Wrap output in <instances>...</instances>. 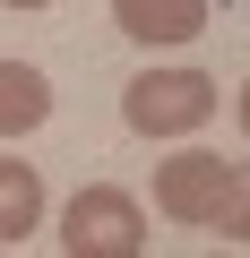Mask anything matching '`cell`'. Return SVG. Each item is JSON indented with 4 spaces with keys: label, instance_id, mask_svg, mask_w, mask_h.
I'll return each instance as SVG.
<instances>
[{
    "label": "cell",
    "instance_id": "6da1fadb",
    "mask_svg": "<svg viewBox=\"0 0 250 258\" xmlns=\"http://www.w3.org/2000/svg\"><path fill=\"white\" fill-rule=\"evenodd\" d=\"M121 120L138 138H190L216 120V78L207 69H138L121 86Z\"/></svg>",
    "mask_w": 250,
    "mask_h": 258
},
{
    "label": "cell",
    "instance_id": "7a4b0ae2",
    "mask_svg": "<svg viewBox=\"0 0 250 258\" xmlns=\"http://www.w3.org/2000/svg\"><path fill=\"white\" fill-rule=\"evenodd\" d=\"M61 249L69 258H138L147 249V207L112 181H86L69 207H61Z\"/></svg>",
    "mask_w": 250,
    "mask_h": 258
},
{
    "label": "cell",
    "instance_id": "3957f363",
    "mask_svg": "<svg viewBox=\"0 0 250 258\" xmlns=\"http://www.w3.org/2000/svg\"><path fill=\"white\" fill-rule=\"evenodd\" d=\"M224 189H233V164L207 147H181L156 164V215H173V224H216Z\"/></svg>",
    "mask_w": 250,
    "mask_h": 258
},
{
    "label": "cell",
    "instance_id": "277c9868",
    "mask_svg": "<svg viewBox=\"0 0 250 258\" xmlns=\"http://www.w3.org/2000/svg\"><path fill=\"white\" fill-rule=\"evenodd\" d=\"M112 26L147 52H173V43L207 35V0H112Z\"/></svg>",
    "mask_w": 250,
    "mask_h": 258
},
{
    "label": "cell",
    "instance_id": "5b68a950",
    "mask_svg": "<svg viewBox=\"0 0 250 258\" xmlns=\"http://www.w3.org/2000/svg\"><path fill=\"white\" fill-rule=\"evenodd\" d=\"M52 120V78L35 60H0V147Z\"/></svg>",
    "mask_w": 250,
    "mask_h": 258
},
{
    "label": "cell",
    "instance_id": "8992f818",
    "mask_svg": "<svg viewBox=\"0 0 250 258\" xmlns=\"http://www.w3.org/2000/svg\"><path fill=\"white\" fill-rule=\"evenodd\" d=\"M43 232V172L18 164V155H0V249H18Z\"/></svg>",
    "mask_w": 250,
    "mask_h": 258
},
{
    "label": "cell",
    "instance_id": "52a82bcc",
    "mask_svg": "<svg viewBox=\"0 0 250 258\" xmlns=\"http://www.w3.org/2000/svg\"><path fill=\"white\" fill-rule=\"evenodd\" d=\"M216 232H224V241H250V164H233V189H224V207H216Z\"/></svg>",
    "mask_w": 250,
    "mask_h": 258
},
{
    "label": "cell",
    "instance_id": "ba28073f",
    "mask_svg": "<svg viewBox=\"0 0 250 258\" xmlns=\"http://www.w3.org/2000/svg\"><path fill=\"white\" fill-rule=\"evenodd\" d=\"M233 112H241V138H250V78H241V103H233Z\"/></svg>",
    "mask_w": 250,
    "mask_h": 258
},
{
    "label": "cell",
    "instance_id": "9c48e42d",
    "mask_svg": "<svg viewBox=\"0 0 250 258\" xmlns=\"http://www.w3.org/2000/svg\"><path fill=\"white\" fill-rule=\"evenodd\" d=\"M9 9H52V0H9Z\"/></svg>",
    "mask_w": 250,
    "mask_h": 258
}]
</instances>
